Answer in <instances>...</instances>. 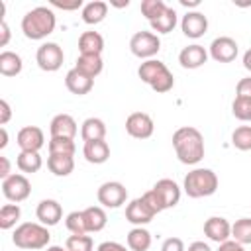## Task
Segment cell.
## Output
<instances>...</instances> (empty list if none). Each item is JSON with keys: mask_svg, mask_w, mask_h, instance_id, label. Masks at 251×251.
<instances>
[{"mask_svg": "<svg viewBox=\"0 0 251 251\" xmlns=\"http://www.w3.org/2000/svg\"><path fill=\"white\" fill-rule=\"evenodd\" d=\"M173 147L182 165H196L204 159V135L192 126H182L173 133Z\"/></svg>", "mask_w": 251, "mask_h": 251, "instance_id": "6da1fadb", "label": "cell"}, {"mask_svg": "<svg viewBox=\"0 0 251 251\" xmlns=\"http://www.w3.org/2000/svg\"><path fill=\"white\" fill-rule=\"evenodd\" d=\"M55 24H57V18L51 8L35 6L29 12H25V16L22 18V31L27 39L39 41V39H45L49 33H53Z\"/></svg>", "mask_w": 251, "mask_h": 251, "instance_id": "7a4b0ae2", "label": "cell"}, {"mask_svg": "<svg viewBox=\"0 0 251 251\" xmlns=\"http://www.w3.org/2000/svg\"><path fill=\"white\" fill-rule=\"evenodd\" d=\"M49 241H51V233H49L47 226L35 224V222H24L12 233V243L16 247L27 249V251L45 249V247H49Z\"/></svg>", "mask_w": 251, "mask_h": 251, "instance_id": "3957f363", "label": "cell"}, {"mask_svg": "<svg viewBox=\"0 0 251 251\" xmlns=\"http://www.w3.org/2000/svg\"><path fill=\"white\" fill-rule=\"evenodd\" d=\"M137 76L149 84L155 92L163 94V92H169L173 86H175V76L173 73L167 69V65L159 59H147L139 65L137 69Z\"/></svg>", "mask_w": 251, "mask_h": 251, "instance_id": "277c9868", "label": "cell"}, {"mask_svg": "<svg viewBox=\"0 0 251 251\" xmlns=\"http://www.w3.org/2000/svg\"><path fill=\"white\" fill-rule=\"evenodd\" d=\"M182 190L190 198L212 196L218 190V175L212 169H192L184 176Z\"/></svg>", "mask_w": 251, "mask_h": 251, "instance_id": "5b68a950", "label": "cell"}, {"mask_svg": "<svg viewBox=\"0 0 251 251\" xmlns=\"http://www.w3.org/2000/svg\"><path fill=\"white\" fill-rule=\"evenodd\" d=\"M161 49V39L153 31H135L129 39V51L131 55L139 59H153Z\"/></svg>", "mask_w": 251, "mask_h": 251, "instance_id": "8992f818", "label": "cell"}, {"mask_svg": "<svg viewBox=\"0 0 251 251\" xmlns=\"http://www.w3.org/2000/svg\"><path fill=\"white\" fill-rule=\"evenodd\" d=\"M35 61H37V67L41 71H47V73H55L61 69L63 61H65V53H63V47L55 41H45L37 47V53H35Z\"/></svg>", "mask_w": 251, "mask_h": 251, "instance_id": "52a82bcc", "label": "cell"}, {"mask_svg": "<svg viewBox=\"0 0 251 251\" xmlns=\"http://www.w3.org/2000/svg\"><path fill=\"white\" fill-rule=\"evenodd\" d=\"M2 194L10 202H16V204L24 202L31 194V182L27 180V176L14 173V175H10L8 178L2 180Z\"/></svg>", "mask_w": 251, "mask_h": 251, "instance_id": "ba28073f", "label": "cell"}, {"mask_svg": "<svg viewBox=\"0 0 251 251\" xmlns=\"http://www.w3.org/2000/svg\"><path fill=\"white\" fill-rule=\"evenodd\" d=\"M96 198L104 208H120L127 200V190L122 182L108 180V182L100 184V188L96 192Z\"/></svg>", "mask_w": 251, "mask_h": 251, "instance_id": "9c48e42d", "label": "cell"}, {"mask_svg": "<svg viewBox=\"0 0 251 251\" xmlns=\"http://www.w3.org/2000/svg\"><path fill=\"white\" fill-rule=\"evenodd\" d=\"M239 53V45L235 39L227 37V35H222V37H216L212 43H210V51L208 55L216 61V63H231L235 61Z\"/></svg>", "mask_w": 251, "mask_h": 251, "instance_id": "30bf717a", "label": "cell"}, {"mask_svg": "<svg viewBox=\"0 0 251 251\" xmlns=\"http://www.w3.org/2000/svg\"><path fill=\"white\" fill-rule=\"evenodd\" d=\"M153 118L145 112H133L126 118V131L135 139H147L153 135Z\"/></svg>", "mask_w": 251, "mask_h": 251, "instance_id": "8fae6325", "label": "cell"}, {"mask_svg": "<svg viewBox=\"0 0 251 251\" xmlns=\"http://www.w3.org/2000/svg\"><path fill=\"white\" fill-rule=\"evenodd\" d=\"M151 190L157 194L163 210L175 208L178 204V200H180V186L173 178H161V180H157Z\"/></svg>", "mask_w": 251, "mask_h": 251, "instance_id": "7c38bea8", "label": "cell"}, {"mask_svg": "<svg viewBox=\"0 0 251 251\" xmlns=\"http://www.w3.org/2000/svg\"><path fill=\"white\" fill-rule=\"evenodd\" d=\"M157 216V212L143 200V196L133 198L127 206H126V220L133 226H145L149 224L153 218Z\"/></svg>", "mask_w": 251, "mask_h": 251, "instance_id": "4fadbf2b", "label": "cell"}, {"mask_svg": "<svg viewBox=\"0 0 251 251\" xmlns=\"http://www.w3.org/2000/svg\"><path fill=\"white\" fill-rule=\"evenodd\" d=\"M180 29L186 37L198 39L208 31V18L202 12H186L180 20Z\"/></svg>", "mask_w": 251, "mask_h": 251, "instance_id": "5bb4252c", "label": "cell"}, {"mask_svg": "<svg viewBox=\"0 0 251 251\" xmlns=\"http://www.w3.org/2000/svg\"><path fill=\"white\" fill-rule=\"evenodd\" d=\"M16 143L20 145L22 151H37L45 145V135H43V129L37 127V126H25L18 131L16 135Z\"/></svg>", "mask_w": 251, "mask_h": 251, "instance_id": "9a60e30c", "label": "cell"}, {"mask_svg": "<svg viewBox=\"0 0 251 251\" xmlns=\"http://www.w3.org/2000/svg\"><path fill=\"white\" fill-rule=\"evenodd\" d=\"M204 235L210 241L224 243L231 237V224L222 216H212L204 222Z\"/></svg>", "mask_w": 251, "mask_h": 251, "instance_id": "2e32d148", "label": "cell"}, {"mask_svg": "<svg viewBox=\"0 0 251 251\" xmlns=\"http://www.w3.org/2000/svg\"><path fill=\"white\" fill-rule=\"evenodd\" d=\"M35 216H37L39 224H43V226H47V227H49V226H57V224L61 222V218H63V208H61V204H59L57 200L45 198V200H41V202L37 204Z\"/></svg>", "mask_w": 251, "mask_h": 251, "instance_id": "e0dca14e", "label": "cell"}, {"mask_svg": "<svg viewBox=\"0 0 251 251\" xmlns=\"http://www.w3.org/2000/svg\"><path fill=\"white\" fill-rule=\"evenodd\" d=\"M208 61V51L198 45V43H192V45H186L180 53H178V63L182 69H198L202 67L204 63Z\"/></svg>", "mask_w": 251, "mask_h": 251, "instance_id": "ac0fdd59", "label": "cell"}, {"mask_svg": "<svg viewBox=\"0 0 251 251\" xmlns=\"http://www.w3.org/2000/svg\"><path fill=\"white\" fill-rule=\"evenodd\" d=\"M78 127H76V122L71 114H57L51 124H49V133L51 137H69V139H75Z\"/></svg>", "mask_w": 251, "mask_h": 251, "instance_id": "d6986e66", "label": "cell"}, {"mask_svg": "<svg viewBox=\"0 0 251 251\" xmlns=\"http://www.w3.org/2000/svg\"><path fill=\"white\" fill-rule=\"evenodd\" d=\"M65 86L69 88V92L76 94V96H84L92 90L94 86V78H88L86 75H82L80 71H76L75 67L65 75Z\"/></svg>", "mask_w": 251, "mask_h": 251, "instance_id": "ffe728a7", "label": "cell"}, {"mask_svg": "<svg viewBox=\"0 0 251 251\" xmlns=\"http://www.w3.org/2000/svg\"><path fill=\"white\" fill-rule=\"evenodd\" d=\"M82 155L88 163L92 165H102L110 159V145L104 141V139H98V141H86L84 147H82Z\"/></svg>", "mask_w": 251, "mask_h": 251, "instance_id": "44dd1931", "label": "cell"}, {"mask_svg": "<svg viewBox=\"0 0 251 251\" xmlns=\"http://www.w3.org/2000/svg\"><path fill=\"white\" fill-rule=\"evenodd\" d=\"M82 218H84L86 233L102 231L106 227V222H108V216H106L102 206H88V208H84L82 210Z\"/></svg>", "mask_w": 251, "mask_h": 251, "instance_id": "7402d4cb", "label": "cell"}, {"mask_svg": "<svg viewBox=\"0 0 251 251\" xmlns=\"http://www.w3.org/2000/svg\"><path fill=\"white\" fill-rule=\"evenodd\" d=\"M108 16V4L104 0H92V2H86L80 10V18L84 24L88 25H96L100 24L104 18Z\"/></svg>", "mask_w": 251, "mask_h": 251, "instance_id": "603a6c76", "label": "cell"}, {"mask_svg": "<svg viewBox=\"0 0 251 251\" xmlns=\"http://www.w3.org/2000/svg\"><path fill=\"white\" fill-rule=\"evenodd\" d=\"M80 55H100L104 51V37L98 31H84L78 37Z\"/></svg>", "mask_w": 251, "mask_h": 251, "instance_id": "cb8c5ba5", "label": "cell"}, {"mask_svg": "<svg viewBox=\"0 0 251 251\" xmlns=\"http://www.w3.org/2000/svg\"><path fill=\"white\" fill-rule=\"evenodd\" d=\"M80 137L82 141H98L106 137V124L100 118H86L80 126Z\"/></svg>", "mask_w": 251, "mask_h": 251, "instance_id": "d4e9b609", "label": "cell"}, {"mask_svg": "<svg viewBox=\"0 0 251 251\" xmlns=\"http://www.w3.org/2000/svg\"><path fill=\"white\" fill-rule=\"evenodd\" d=\"M102 67H104V63H102L100 55H78L76 65H75V69L80 71L82 75H86L88 78H96L102 73Z\"/></svg>", "mask_w": 251, "mask_h": 251, "instance_id": "484cf974", "label": "cell"}, {"mask_svg": "<svg viewBox=\"0 0 251 251\" xmlns=\"http://www.w3.org/2000/svg\"><path fill=\"white\" fill-rule=\"evenodd\" d=\"M47 169L55 176H69L75 171V159H73V155H49Z\"/></svg>", "mask_w": 251, "mask_h": 251, "instance_id": "4316f807", "label": "cell"}, {"mask_svg": "<svg viewBox=\"0 0 251 251\" xmlns=\"http://www.w3.org/2000/svg\"><path fill=\"white\" fill-rule=\"evenodd\" d=\"M151 247V233L143 226H135L127 231V249L129 251H147Z\"/></svg>", "mask_w": 251, "mask_h": 251, "instance_id": "83f0119b", "label": "cell"}, {"mask_svg": "<svg viewBox=\"0 0 251 251\" xmlns=\"http://www.w3.org/2000/svg\"><path fill=\"white\" fill-rule=\"evenodd\" d=\"M24 69V61L14 51H2L0 53V75L4 76H16Z\"/></svg>", "mask_w": 251, "mask_h": 251, "instance_id": "f1b7e54d", "label": "cell"}, {"mask_svg": "<svg viewBox=\"0 0 251 251\" xmlns=\"http://www.w3.org/2000/svg\"><path fill=\"white\" fill-rule=\"evenodd\" d=\"M176 22H178V16H176L175 8L167 6V10H165L157 20L149 22V25H151V29L157 31V33H171V31L175 29Z\"/></svg>", "mask_w": 251, "mask_h": 251, "instance_id": "f546056e", "label": "cell"}, {"mask_svg": "<svg viewBox=\"0 0 251 251\" xmlns=\"http://www.w3.org/2000/svg\"><path fill=\"white\" fill-rule=\"evenodd\" d=\"M16 165L22 173H37L41 169L43 161L37 151H20L16 157Z\"/></svg>", "mask_w": 251, "mask_h": 251, "instance_id": "4dcf8cb0", "label": "cell"}, {"mask_svg": "<svg viewBox=\"0 0 251 251\" xmlns=\"http://www.w3.org/2000/svg\"><path fill=\"white\" fill-rule=\"evenodd\" d=\"M231 237H233V241H237L241 245H249L251 243V218L235 220V224L231 226Z\"/></svg>", "mask_w": 251, "mask_h": 251, "instance_id": "1f68e13d", "label": "cell"}, {"mask_svg": "<svg viewBox=\"0 0 251 251\" xmlns=\"http://www.w3.org/2000/svg\"><path fill=\"white\" fill-rule=\"evenodd\" d=\"M47 147H49V155H73L75 157V151H76L75 139H69V137H51Z\"/></svg>", "mask_w": 251, "mask_h": 251, "instance_id": "d6a6232c", "label": "cell"}, {"mask_svg": "<svg viewBox=\"0 0 251 251\" xmlns=\"http://www.w3.org/2000/svg\"><path fill=\"white\" fill-rule=\"evenodd\" d=\"M22 216L18 204H4L0 208V229H12Z\"/></svg>", "mask_w": 251, "mask_h": 251, "instance_id": "836d02e7", "label": "cell"}, {"mask_svg": "<svg viewBox=\"0 0 251 251\" xmlns=\"http://www.w3.org/2000/svg\"><path fill=\"white\" fill-rule=\"evenodd\" d=\"M231 145L239 151H251V126H239L231 133Z\"/></svg>", "mask_w": 251, "mask_h": 251, "instance_id": "e575fe53", "label": "cell"}, {"mask_svg": "<svg viewBox=\"0 0 251 251\" xmlns=\"http://www.w3.org/2000/svg\"><path fill=\"white\" fill-rule=\"evenodd\" d=\"M65 247L69 251H94V241L90 235H69L65 241Z\"/></svg>", "mask_w": 251, "mask_h": 251, "instance_id": "d590c367", "label": "cell"}, {"mask_svg": "<svg viewBox=\"0 0 251 251\" xmlns=\"http://www.w3.org/2000/svg\"><path fill=\"white\" fill-rule=\"evenodd\" d=\"M167 10V4L163 0H143L141 2V14L147 18V22L157 20Z\"/></svg>", "mask_w": 251, "mask_h": 251, "instance_id": "8d00e7d4", "label": "cell"}, {"mask_svg": "<svg viewBox=\"0 0 251 251\" xmlns=\"http://www.w3.org/2000/svg\"><path fill=\"white\" fill-rule=\"evenodd\" d=\"M65 226L67 229L73 233V235H84L86 233V226H84V218H82V210L78 212H71L65 220Z\"/></svg>", "mask_w": 251, "mask_h": 251, "instance_id": "74e56055", "label": "cell"}, {"mask_svg": "<svg viewBox=\"0 0 251 251\" xmlns=\"http://www.w3.org/2000/svg\"><path fill=\"white\" fill-rule=\"evenodd\" d=\"M231 112L241 122H251V98H233Z\"/></svg>", "mask_w": 251, "mask_h": 251, "instance_id": "f35d334b", "label": "cell"}, {"mask_svg": "<svg viewBox=\"0 0 251 251\" xmlns=\"http://www.w3.org/2000/svg\"><path fill=\"white\" fill-rule=\"evenodd\" d=\"M235 98H251V76H245L237 82Z\"/></svg>", "mask_w": 251, "mask_h": 251, "instance_id": "ab89813d", "label": "cell"}, {"mask_svg": "<svg viewBox=\"0 0 251 251\" xmlns=\"http://www.w3.org/2000/svg\"><path fill=\"white\" fill-rule=\"evenodd\" d=\"M161 251H186L180 237H167L161 245Z\"/></svg>", "mask_w": 251, "mask_h": 251, "instance_id": "60d3db41", "label": "cell"}, {"mask_svg": "<svg viewBox=\"0 0 251 251\" xmlns=\"http://www.w3.org/2000/svg\"><path fill=\"white\" fill-rule=\"evenodd\" d=\"M51 6L61 8V10H78L82 8V0H73V2H61V0H51Z\"/></svg>", "mask_w": 251, "mask_h": 251, "instance_id": "b9f144b4", "label": "cell"}, {"mask_svg": "<svg viewBox=\"0 0 251 251\" xmlns=\"http://www.w3.org/2000/svg\"><path fill=\"white\" fill-rule=\"evenodd\" d=\"M143 200H145V202H147V204H149L157 214H159V212H163V206H161V202H159V198H157V194H155L153 190H147V192L143 194Z\"/></svg>", "mask_w": 251, "mask_h": 251, "instance_id": "7bdbcfd3", "label": "cell"}, {"mask_svg": "<svg viewBox=\"0 0 251 251\" xmlns=\"http://www.w3.org/2000/svg\"><path fill=\"white\" fill-rule=\"evenodd\" d=\"M12 118V110H10V104L6 100H0V126L4 127Z\"/></svg>", "mask_w": 251, "mask_h": 251, "instance_id": "ee69618b", "label": "cell"}, {"mask_svg": "<svg viewBox=\"0 0 251 251\" xmlns=\"http://www.w3.org/2000/svg\"><path fill=\"white\" fill-rule=\"evenodd\" d=\"M96 251H129V249H126L122 243H118V241H104V243H100L98 247H96Z\"/></svg>", "mask_w": 251, "mask_h": 251, "instance_id": "f6af8a7d", "label": "cell"}, {"mask_svg": "<svg viewBox=\"0 0 251 251\" xmlns=\"http://www.w3.org/2000/svg\"><path fill=\"white\" fill-rule=\"evenodd\" d=\"M218 251H245V247H243L241 243H237V241H233V239H227V241H224V243H220V247H218Z\"/></svg>", "mask_w": 251, "mask_h": 251, "instance_id": "bcb514c9", "label": "cell"}, {"mask_svg": "<svg viewBox=\"0 0 251 251\" xmlns=\"http://www.w3.org/2000/svg\"><path fill=\"white\" fill-rule=\"evenodd\" d=\"M12 173H10V161H8V157H0V178L4 180V178H8Z\"/></svg>", "mask_w": 251, "mask_h": 251, "instance_id": "7dc6e473", "label": "cell"}, {"mask_svg": "<svg viewBox=\"0 0 251 251\" xmlns=\"http://www.w3.org/2000/svg\"><path fill=\"white\" fill-rule=\"evenodd\" d=\"M0 33H2V37H0V45L4 47V45H8V41H10V27H8L6 22H0Z\"/></svg>", "mask_w": 251, "mask_h": 251, "instance_id": "c3c4849f", "label": "cell"}, {"mask_svg": "<svg viewBox=\"0 0 251 251\" xmlns=\"http://www.w3.org/2000/svg\"><path fill=\"white\" fill-rule=\"evenodd\" d=\"M186 251H212V249H210V245L204 243V241H194V243L188 245Z\"/></svg>", "mask_w": 251, "mask_h": 251, "instance_id": "681fc988", "label": "cell"}, {"mask_svg": "<svg viewBox=\"0 0 251 251\" xmlns=\"http://www.w3.org/2000/svg\"><path fill=\"white\" fill-rule=\"evenodd\" d=\"M243 67L251 73V49H247V51L243 53Z\"/></svg>", "mask_w": 251, "mask_h": 251, "instance_id": "f907efd6", "label": "cell"}, {"mask_svg": "<svg viewBox=\"0 0 251 251\" xmlns=\"http://www.w3.org/2000/svg\"><path fill=\"white\" fill-rule=\"evenodd\" d=\"M180 4L184 8H196V6H200V0H180Z\"/></svg>", "mask_w": 251, "mask_h": 251, "instance_id": "816d5d0a", "label": "cell"}, {"mask_svg": "<svg viewBox=\"0 0 251 251\" xmlns=\"http://www.w3.org/2000/svg\"><path fill=\"white\" fill-rule=\"evenodd\" d=\"M0 133H2V141H0V149H4L8 145V131L6 127H0Z\"/></svg>", "mask_w": 251, "mask_h": 251, "instance_id": "f5cc1de1", "label": "cell"}, {"mask_svg": "<svg viewBox=\"0 0 251 251\" xmlns=\"http://www.w3.org/2000/svg\"><path fill=\"white\" fill-rule=\"evenodd\" d=\"M47 251H69L67 247H61V245H49Z\"/></svg>", "mask_w": 251, "mask_h": 251, "instance_id": "db71d44e", "label": "cell"}]
</instances>
